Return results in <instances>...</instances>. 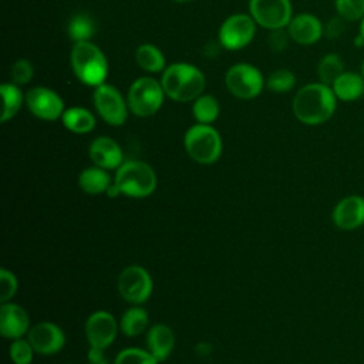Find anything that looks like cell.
Listing matches in <instances>:
<instances>
[{
    "mask_svg": "<svg viewBox=\"0 0 364 364\" xmlns=\"http://www.w3.org/2000/svg\"><path fill=\"white\" fill-rule=\"evenodd\" d=\"M337 108V97L330 85L310 82L303 85L293 97L294 117L304 125H320L328 121Z\"/></svg>",
    "mask_w": 364,
    "mask_h": 364,
    "instance_id": "1",
    "label": "cell"
},
{
    "mask_svg": "<svg viewBox=\"0 0 364 364\" xmlns=\"http://www.w3.org/2000/svg\"><path fill=\"white\" fill-rule=\"evenodd\" d=\"M161 84L165 95L176 102L196 100L205 91L203 73L189 63H172L161 73Z\"/></svg>",
    "mask_w": 364,
    "mask_h": 364,
    "instance_id": "2",
    "label": "cell"
},
{
    "mask_svg": "<svg viewBox=\"0 0 364 364\" xmlns=\"http://www.w3.org/2000/svg\"><path fill=\"white\" fill-rule=\"evenodd\" d=\"M74 75L88 87H98L108 77V61L105 54L91 41L74 43L70 53Z\"/></svg>",
    "mask_w": 364,
    "mask_h": 364,
    "instance_id": "3",
    "label": "cell"
},
{
    "mask_svg": "<svg viewBox=\"0 0 364 364\" xmlns=\"http://www.w3.org/2000/svg\"><path fill=\"white\" fill-rule=\"evenodd\" d=\"M114 182L121 193L129 198H146L156 189L155 171L138 159L124 161L115 172Z\"/></svg>",
    "mask_w": 364,
    "mask_h": 364,
    "instance_id": "4",
    "label": "cell"
},
{
    "mask_svg": "<svg viewBox=\"0 0 364 364\" xmlns=\"http://www.w3.org/2000/svg\"><path fill=\"white\" fill-rule=\"evenodd\" d=\"M183 145L188 155L200 165L215 164L222 155V138L209 124H195L185 132Z\"/></svg>",
    "mask_w": 364,
    "mask_h": 364,
    "instance_id": "5",
    "label": "cell"
},
{
    "mask_svg": "<svg viewBox=\"0 0 364 364\" xmlns=\"http://www.w3.org/2000/svg\"><path fill=\"white\" fill-rule=\"evenodd\" d=\"M165 91L161 81L154 77L144 75L136 78L128 88L127 104L129 111L139 117L146 118L155 115L165 100Z\"/></svg>",
    "mask_w": 364,
    "mask_h": 364,
    "instance_id": "6",
    "label": "cell"
},
{
    "mask_svg": "<svg viewBox=\"0 0 364 364\" xmlns=\"http://www.w3.org/2000/svg\"><path fill=\"white\" fill-rule=\"evenodd\" d=\"M228 91L240 100L256 98L266 87V80L260 70L249 63H236L225 74Z\"/></svg>",
    "mask_w": 364,
    "mask_h": 364,
    "instance_id": "7",
    "label": "cell"
},
{
    "mask_svg": "<svg viewBox=\"0 0 364 364\" xmlns=\"http://www.w3.org/2000/svg\"><path fill=\"white\" fill-rule=\"evenodd\" d=\"M256 26L257 24L250 14H232L228 18H225L219 27V44L229 51L242 50L252 43L256 34Z\"/></svg>",
    "mask_w": 364,
    "mask_h": 364,
    "instance_id": "8",
    "label": "cell"
},
{
    "mask_svg": "<svg viewBox=\"0 0 364 364\" xmlns=\"http://www.w3.org/2000/svg\"><path fill=\"white\" fill-rule=\"evenodd\" d=\"M92 102L98 115L112 127H119L127 121L128 104L121 91L111 84H101L94 88Z\"/></svg>",
    "mask_w": 364,
    "mask_h": 364,
    "instance_id": "9",
    "label": "cell"
},
{
    "mask_svg": "<svg viewBox=\"0 0 364 364\" xmlns=\"http://www.w3.org/2000/svg\"><path fill=\"white\" fill-rule=\"evenodd\" d=\"M249 14L267 30L286 28L293 18L290 0H249Z\"/></svg>",
    "mask_w": 364,
    "mask_h": 364,
    "instance_id": "10",
    "label": "cell"
},
{
    "mask_svg": "<svg viewBox=\"0 0 364 364\" xmlns=\"http://www.w3.org/2000/svg\"><path fill=\"white\" fill-rule=\"evenodd\" d=\"M152 289V277L142 266H127L118 276V291L131 304L145 303L151 297Z\"/></svg>",
    "mask_w": 364,
    "mask_h": 364,
    "instance_id": "11",
    "label": "cell"
},
{
    "mask_svg": "<svg viewBox=\"0 0 364 364\" xmlns=\"http://www.w3.org/2000/svg\"><path fill=\"white\" fill-rule=\"evenodd\" d=\"M24 104L28 111L44 121H55L63 117L65 107L60 94L48 87H33L26 94Z\"/></svg>",
    "mask_w": 364,
    "mask_h": 364,
    "instance_id": "12",
    "label": "cell"
},
{
    "mask_svg": "<svg viewBox=\"0 0 364 364\" xmlns=\"http://www.w3.org/2000/svg\"><path fill=\"white\" fill-rule=\"evenodd\" d=\"M118 331V324L114 316L105 310L94 311L85 321V337L92 348H108Z\"/></svg>",
    "mask_w": 364,
    "mask_h": 364,
    "instance_id": "13",
    "label": "cell"
},
{
    "mask_svg": "<svg viewBox=\"0 0 364 364\" xmlns=\"http://www.w3.org/2000/svg\"><path fill=\"white\" fill-rule=\"evenodd\" d=\"M27 340L33 346L34 351L43 355L55 354L61 351L65 344L64 331L51 321H40L30 327Z\"/></svg>",
    "mask_w": 364,
    "mask_h": 364,
    "instance_id": "14",
    "label": "cell"
},
{
    "mask_svg": "<svg viewBox=\"0 0 364 364\" xmlns=\"http://www.w3.org/2000/svg\"><path fill=\"white\" fill-rule=\"evenodd\" d=\"M286 30L290 38L300 46H311L324 34L323 23L310 13H299L293 16Z\"/></svg>",
    "mask_w": 364,
    "mask_h": 364,
    "instance_id": "15",
    "label": "cell"
},
{
    "mask_svg": "<svg viewBox=\"0 0 364 364\" xmlns=\"http://www.w3.org/2000/svg\"><path fill=\"white\" fill-rule=\"evenodd\" d=\"M333 222L341 230H354L364 225V198L351 195L343 198L333 209Z\"/></svg>",
    "mask_w": 364,
    "mask_h": 364,
    "instance_id": "16",
    "label": "cell"
},
{
    "mask_svg": "<svg viewBox=\"0 0 364 364\" xmlns=\"http://www.w3.org/2000/svg\"><path fill=\"white\" fill-rule=\"evenodd\" d=\"M88 154L94 165L107 171H117L124 162V154L121 146L109 136H97L90 144Z\"/></svg>",
    "mask_w": 364,
    "mask_h": 364,
    "instance_id": "17",
    "label": "cell"
},
{
    "mask_svg": "<svg viewBox=\"0 0 364 364\" xmlns=\"http://www.w3.org/2000/svg\"><path fill=\"white\" fill-rule=\"evenodd\" d=\"M30 330V320L23 307L14 303H3L0 307V333L4 338L17 340Z\"/></svg>",
    "mask_w": 364,
    "mask_h": 364,
    "instance_id": "18",
    "label": "cell"
},
{
    "mask_svg": "<svg viewBox=\"0 0 364 364\" xmlns=\"http://www.w3.org/2000/svg\"><path fill=\"white\" fill-rule=\"evenodd\" d=\"M175 346V336L171 327L164 323H156L148 328L146 347L148 351L161 363L168 358Z\"/></svg>",
    "mask_w": 364,
    "mask_h": 364,
    "instance_id": "19",
    "label": "cell"
},
{
    "mask_svg": "<svg viewBox=\"0 0 364 364\" xmlns=\"http://www.w3.org/2000/svg\"><path fill=\"white\" fill-rule=\"evenodd\" d=\"M331 90L337 100L351 102L363 97L364 94V78L361 74L354 71H344L333 84Z\"/></svg>",
    "mask_w": 364,
    "mask_h": 364,
    "instance_id": "20",
    "label": "cell"
},
{
    "mask_svg": "<svg viewBox=\"0 0 364 364\" xmlns=\"http://www.w3.org/2000/svg\"><path fill=\"white\" fill-rule=\"evenodd\" d=\"M112 181L107 169L100 166H90L85 168L78 175V185L81 191H84L88 195H100L105 193L108 188L111 186Z\"/></svg>",
    "mask_w": 364,
    "mask_h": 364,
    "instance_id": "21",
    "label": "cell"
},
{
    "mask_svg": "<svg viewBox=\"0 0 364 364\" xmlns=\"http://www.w3.org/2000/svg\"><path fill=\"white\" fill-rule=\"evenodd\" d=\"M61 122L64 128L73 134H88L95 128L94 114L84 107L65 108Z\"/></svg>",
    "mask_w": 364,
    "mask_h": 364,
    "instance_id": "22",
    "label": "cell"
},
{
    "mask_svg": "<svg viewBox=\"0 0 364 364\" xmlns=\"http://www.w3.org/2000/svg\"><path fill=\"white\" fill-rule=\"evenodd\" d=\"M135 61L139 68L149 74L162 73L166 68L164 53L151 43H144L135 50Z\"/></svg>",
    "mask_w": 364,
    "mask_h": 364,
    "instance_id": "23",
    "label": "cell"
},
{
    "mask_svg": "<svg viewBox=\"0 0 364 364\" xmlns=\"http://www.w3.org/2000/svg\"><path fill=\"white\" fill-rule=\"evenodd\" d=\"M0 92L3 97V111L0 121L7 122L11 118L17 115L20 111L23 102L26 101V95H23V91L20 90V85L14 82H3L0 85Z\"/></svg>",
    "mask_w": 364,
    "mask_h": 364,
    "instance_id": "24",
    "label": "cell"
},
{
    "mask_svg": "<svg viewBox=\"0 0 364 364\" xmlns=\"http://www.w3.org/2000/svg\"><path fill=\"white\" fill-rule=\"evenodd\" d=\"M119 328L127 337L142 334L148 328V313L139 304L128 309L119 321Z\"/></svg>",
    "mask_w": 364,
    "mask_h": 364,
    "instance_id": "25",
    "label": "cell"
},
{
    "mask_svg": "<svg viewBox=\"0 0 364 364\" xmlns=\"http://www.w3.org/2000/svg\"><path fill=\"white\" fill-rule=\"evenodd\" d=\"M219 101L212 94H200L193 100L192 115L198 124H212L219 117Z\"/></svg>",
    "mask_w": 364,
    "mask_h": 364,
    "instance_id": "26",
    "label": "cell"
},
{
    "mask_svg": "<svg viewBox=\"0 0 364 364\" xmlns=\"http://www.w3.org/2000/svg\"><path fill=\"white\" fill-rule=\"evenodd\" d=\"M67 33L74 43L91 41L92 36L95 34V23L88 14L78 13L68 20Z\"/></svg>",
    "mask_w": 364,
    "mask_h": 364,
    "instance_id": "27",
    "label": "cell"
},
{
    "mask_svg": "<svg viewBox=\"0 0 364 364\" xmlns=\"http://www.w3.org/2000/svg\"><path fill=\"white\" fill-rule=\"evenodd\" d=\"M343 73H344V63L341 57L336 53H328L323 55L317 64V75L320 82L327 84L330 87Z\"/></svg>",
    "mask_w": 364,
    "mask_h": 364,
    "instance_id": "28",
    "label": "cell"
},
{
    "mask_svg": "<svg viewBox=\"0 0 364 364\" xmlns=\"http://www.w3.org/2000/svg\"><path fill=\"white\" fill-rule=\"evenodd\" d=\"M296 85V75L287 68H277L266 78V88L276 94H286Z\"/></svg>",
    "mask_w": 364,
    "mask_h": 364,
    "instance_id": "29",
    "label": "cell"
},
{
    "mask_svg": "<svg viewBox=\"0 0 364 364\" xmlns=\"http://www.w3.org/2000/svg\"><path fill=\"white\" fill-rule=\"evenodd\" d=\"M337 14L347 23L358 21L364 17V0H334Z\"/></svg>",
    "mask_w": 364,
    "mask_h": 364,
    "instance_id": "30",
    "label": "cell"
},
{
    "mask_svg": "<svg viewBox=\"0 0 364 364\" xmlns=\"http://www.w3.org/2000/svg\"><path fill=\"white\" fill-rule=\"evenodd\" d=\"M159 361L148 351L142 348H125L115 357L114 364H158Z\"/></svg>",
    "mask_w": 364,
    "mask_h": 364,
    "instance_id": "31",
    "label": "cell"
},
{
    "mask_svg": "<svg viewBox=\"0 0 364 364\" xmlns=\"http://www.w3.org/2000/svg\"><path fill=\"white\" fill-rule=\"evenodd\" d=\"M34 353L36 351H34L33 346L30 344V341L24 340L23 337L13 340L10 350H9L10 358L14 364H31Z\"/></svg>",
    "mask_w": 364,
    "mask_h": 364,
    "instance_id": "32",
    "label": "cell"
},
{
    "mask_svg": "<svg viewBox=\"0 0 364 364\" xmlns=\"http://www.w3.org/2000/svg\"><path fill=\"white\" fill-rule=\"evenodd\" d=\"M34 75V67L27 58H18L13 63L11 70H10V77L11 82L17 85H26L31 81Z\"/></svg>",
    "mask_w": 364,
    "mask_h": 364,
    "instance_id": "33",
    "label": "cell"
},
{
    "mask_svg": "<svg viewBox=\"0 0 364 364\" xmlns=\"http://www.w3.org/2000/svg\"><path fill=\"white\" fill-rule=\"evenodd\" d=\"M18 282L14 273L9 272L7 269L0 270V300L1 303H7L17 291Z\"/></svg>",
    "mask_w": 364,
    "mask_h": 364,
    "instance_id": "34",
    "label": "cell"
},
{
    "mask_svg": "<svg viewBox=\"0 0 364 364\" xmlns=\"http://www.w3.org/2000/svg\"><path fill=\"white\" fill-rule=\"evenodd\" d=\"M289 40H291V38H290V36H289L286 28L270 30V34L267 37V43H269V46H270V48L273 51L284 50L287 47V44H289Z\"/></svg>",
    "mask_w": 364,
    "mask_h": 364,
    "instance_id": "35",
    "label": "cell"
},
{
    "mask_svg": "<svg viewBox=\"0 0 364 364\" xmlns=\"http://www.w3.org/2000/svg\"><path fill=\"white\" fill-rule=\"evenodd\" d=\"M344 23H347L344 18H341L340 16L338 17H334L331 20L327 21V24L324 26V34L328 37V38H336V37H340V34L344 31Z\"/></svg>",
    "mask_w": 364,
    "mask_h": 364,
    "instance_id": "36",
    "label": "cell"
},
{
    "mask_svg": "<svg viewBox=\"0 0 364 364\" xmlns=\"http://www.w3.org/2000/svg\"><path fill=\"white\" fill-rule=\"evenodd\" d=\"M87 364H109V363L104 354V350L90 347L87 354Z\"/></svg>",
    "mask_w": 364,
    "mask_h": 364,
    "instance_id": "37",
    "label": "cell"
},
{
    "mask_svg": "<svg viewBox=\"0 0 364 364\" xmlns=\"http://www.w3.org/2000/svg\"><path fill=\"white\" fill-rule=\"evenodd\" d=\"M360 21H361V23H360V33H358V34H360L361 38L364 40V17H363Z\"/></svg>",
    "mask_w": 364,
    "mask_h": 364,
    "instance_id": "38",
    "label": "cell"
},
{
    "mask_svg": "<svg viewBox=\"0 0 364 364\" xmlns=\"http://www.w3.org/2000/svg\"><path fill=\"white\" fill-rule=\"evenodd\" d=\"M172 1L179 3V4H185V3H191V1H193V0H172Z\"/></svg>",
    "mask_w": 364,
    "mask_h": 364,
    "instance_id": "39",
    "label": "cell"
},
{
    "mask_svg": "<svg viewBox=\"0 0 364 364\" xmlns=\"http://www.w3.org/2000/svg\"><path fill=\"white\" fill-rule=\"evenodd\" d=\"M360 74H361L363 78H364V60H363V63H361V71H360Z\"/></svg>",
    "mask_w": 364,
    "mask_h": 364,
    "instance_id": "40",
    "label": "cell"
}]
</instances>
